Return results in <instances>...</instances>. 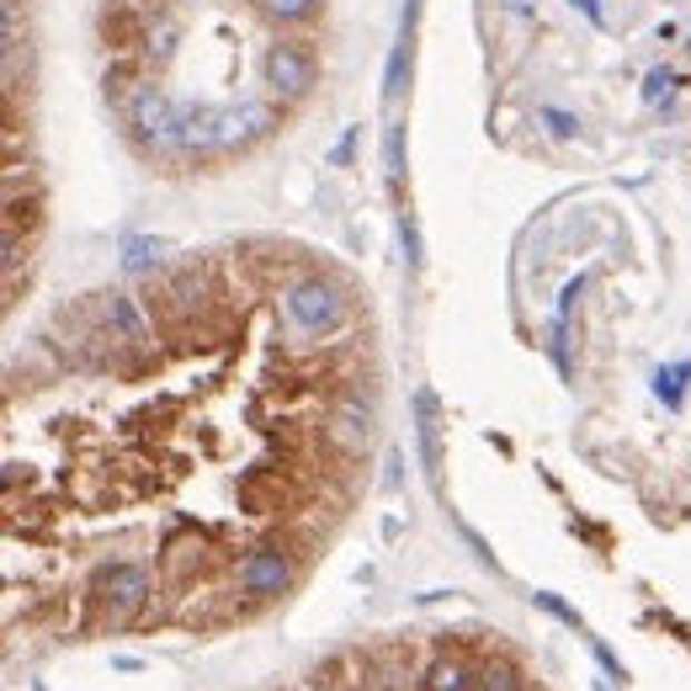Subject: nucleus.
I'll use <instances>...</instances> for the list:
<instances>
[{"label": "nucleus", "instance_id": "6ab92c4d", "mask_svg": "<svg viewBox=\"0 0 691 691\" xmlns=\"http://www.w3.org/2000/svg\"><path fill=\"white\" fill-rule=\"evenodd\" d=\"M537 606H543L549 618H559V622H564V628H574V633H580V612H574L570 601H559V596H553V591H537Z\"/></svg>", "mask_w": 691, "mask_h": 691}, {"label": "nucleus", "instance_id": "9b49d317", "mask_svg": "<svg viewBox=\"0 0 691 691\" xmlns=\"http://www.w3.org/2000/svg\"><path fill=\"white\" fill-rule=\"evenodd\" d=\"M478 691H532V681L522 675L516 660L495 654V660H484V665H478Z\"/></svg>", "mask_w": 691, "mask_h": 691}, {"label": "nucleus", "instance_id": "b1692460", "mask_svg": "<svg viewBox=\"0 0 691 691\" xmlns=\"http://www.w3.org/2000/svg\"><path fill=\"white\" fill-rule=\"evenodd\" d=\"M574 11H585L596 27H606V17H601V0H574Z\"/></svg>", "mask_w": 691, "mask_h": 691}, {"label": "nucleus", "instance_id": "0eeeda50", "mask_svg": "<svg viewBox=\"0 0 691 691\" xmlns=\"http://www.w3.org/2000/svg\"><path fill=\"white\" fill-rule=\"evenodd\" d=\"M101 314H107L112 340H122L128 352H149V319H144L134 293H101Z\"/></svg>", "mask_w": 691, "mask_h": 691}, {"label": "nucleus", "instance_id": "4be33fe9", "mask_svg": "<svg viewBox=\"0 0 691 691\" xmlns=\"http://www.w3.org/2000/svg\"><path fill=\"white\" fill-rule=\"evenodd\" d=\"M362 691H405V687H399V675H394V670H373V675L362 681Z\"/></svg>", "mask_w": 691, "mask_h": 691}, {"label": "nucleus", "instance_id": "7ed1b4c3", "mask_svg": "<svg viewBox=\"0 0 691 691\" xmlns=\"http://www.w3.org/2000/svg\"><path fill=\"white\" fill-rule=\"evenodd\" d=\"M283 309L293 319V330L304 335H330L340 319H346V298H340V287L325 283V277H304V283H293L283 293Z\"/></svg>", "mask_w": 691, "mask_h": 691}, {"label": "nucleus", "instance_id": "dca6fc26", "mask_svg": "<svg viewBox=\"0 0 691 691\" xmlns=\"http://www.w3.org/2000/svg\"><path fill=\"white\" fill-rule=\"evenodd\" d=\"M537 122L549 128L553 139H574V134H580V118H574V112H559V107H537Z\"/></svg>", "mask_w": 691, "mask_h": 691}, {"label": "nucleus", "instance_id": "f8f14e48", "mask_svg": "<svg viewBox=\"0 0 691 691\" xmlns=\"http://www.w3.org/2000/svg\"><path fill=\"white\" fill-rule=\"evenodd\" d=\"M687 383H691V357L660 367V373H654V394L665 399V409H681L687 405Z\"/></svg>", "mask_w": 691, "mask_h": 691}, {"label": "nucleus", "instance_id": "9d476101", "mask_svg": "<svg viewBox=\"0 0 691 691\" xmlns=\"http://www.w3.org/2000/svg\"><path fill=\"white\" fill-rule=\"evenodd\" d=\"M478 687V670H468V660L457 654H436L421 675V691H474Z\"/></svg>", "mask_w": 691, "mask_h": 691}, {"label": "nucleus", "instance_id": "5701e85b", "mask_svg": "<svg viewBox=\"0 0 691 691\" xmlns=\"http://www.w3.org/2000/svg\"><path fill=\"white\" fill-rule=\"evenodd\" d=\"M399 235H405V250H409V266H421V235H415V224H409V214L399 218Z\"/></svg>", "mask_w": 691, "mask_h": 691}, {"label": "nucleus", "instance_id": "ddd939ff", "mask_svg": "<svg viewBox=\"0 0 691 691\" xmlns=\"http://www.w3.org/2000/svg\"><path fill=\"white\" fill-rule=\"evenodd\" d=\"M409 48L415 43H409V32H405V38L394 43V53H388V75H383V101H388V107H394L409 86Z\"/></svg>", "mask_w": 691, "mask_h": 691}, {"label": "nucleus", "instance_id": "aec40b11", "mask_svg": "<svg viewBox=\"0 0 691 691\" xmlns=\"http://www.w3.org/2000/svg\"><path fill=\"white\" fill-rule=\"evenodd\" d=\"M388 181L394 187L405 181V134L399 128H388Z\"/></svg>", "mask_w": 691, "mask_h": 691}, {"label": "nucleus", "instance_id": "20e7f679", "mask_svg": "<svg viewBox=\"0 0 691 691\" xmlns=\"http://www.w3.org/2000/svg\"><path fill=\"white\" fill-rule=\"evenodd\" d=\"M235 585H239V596L256 601V606L283 601L287 591H293V559H287V549L283 543H256V549L239 559Z\"/></svg>", "mask_w": 691, "mask_h": 691}, {"label": "nucleus", "instance_id": "2eb2a0df", "mask_svg": "<svg viewBox=\"0 0 691 691\" xmlns=\"http://www.w3.org/2000/svg\"><path fill=\"white\" fill-rule=\"evenodd\" d=\"M314 11H319V0H266V17H277V22H309Z\"/></svg>", "mask_w": 691, "mask_h": 691}, {"label": "nucleus", "instance_id": "f03ea898", "mask_svg": "<svg viewBox=\"0 0 691 691\" xmlns=\"http://www.w3.org/2000/svg\"><path fill=\"white\" fill-rule=\"evenodd\" d=\"M149 591H155V580H149L144 564H101L91 585V596L107 622H134L149 606Z\"/></svg>", "mask_w": 691, "mask_h": 691}, {"label": "nucleus", "instance_id": "4468645a", "mask_svg": "<svg viewBox=\"0 0 691 691\" xmlns=\"http://www.w3.org/2000/svg\"><path fill=\"white\" fill-rule=\"evenodd\" d=\"M160 266V239H149V235H128L122 239V272H155Z\"/></svg>", "mask_w": 691, "mask_h": 691}, {"label": "nucleus", "instance_id": "6e6552de", "mask_svg": "<svg viewBox=\"0 0 691 691\" xmlns=\"http://www.w3.org/2000/svg\"><path fill=\"white\" fill-rule=\"evenodd\" d=\"M330 436L335 447H346V453H362L367 447V436H373V405L362 399V394H346L330 415Z\"/></svg>", "mask_w": 691, "mask_h": 691}, {"label": "nucleus", "instance_id": "412c9836", "mask_svg": "<svg viewBox=\"0 0 691 691\" xmlns=\"http://www.w3.org/2000/svg\"><path fill=\"white\" fill-rule=\"evenodd\" d=\"M591 654H596V660H601V670H606L612 681H628V675H622V660H618V654H612V649H606V644H601V639H591Z\"/></svg>", "mask_w": 691, "mask_h": 691}, {"label": "nucleus", "instance_id": "423d86ee", "mask_svg": "<svg viewBox=\"0 0 691 691\" xmlns=\"http://www.w3.org/2000/svg\"><path fill=\"white\" fill-rule=\"evenodd\" d=\"M176 155H224V107L187 101L176 122Z\"/></svg>", "mask_w": 691, "mask_h": 691}, {"label": "nucleus", "instance_id": "f3484780", "mask_svg": "<svg viewBox=\"0 0 691 691\" xmlns=\"http://www.w3.org/2000/svg\"><path fill=\"white\" fill-rule=\"evenodd\" d=\"M245 107V128H250V139H266L272 128H277V112L266 107V101H239Z\"/></svg>", "mask_w": 691, "mask_h": 691}, {"label": "nucleus", "instance_id": "393cba45", "mask_svg": "<svg viewBox=\"0 0 691 691\" xmlns=\"http://www.w3.org/2000/svg\"><path fill=\"white\" fill-rule=\"evenodd\" d=\"M516 6H526V0H516Z\"/></svg>", "mask_w": 691, "mask_h": 691}, {"label": "nucleus", "instance_id": "a211bd4d", "mask_svg": "<svg viewBox=\"0 0 691 691\" xmlns=\"http://www.w3.org/2000/svg\"><path fill=\"white\" fill-rule=\"evenodd\" d=\"M670 91H675V75H670V70H649L644 75V101H649V107L670 101Z\"/></svg>", "mask_w": 691, "mask_h": 691}, {"label": "nucleus", "instance_id": "f257e3e1", "mask_svg": "<svg viewBox=\"0 0 691 691\" xmlns=\"http://www.w3.org/2000/svg\"><path fill=\"white\" fill-rule=\"evenodd\" d=\"M107 96H112L118 118L128 122V134H134L144 149L176 155V122H181V107H176L155 80H139L134 70H112L107 75Z\"/></svg>", "mask_w": 691, "mask_h": 691}, {"label": "nucleus", "instance_id": "39448f33", "mask_svg": "<svg viewBox=\"0 0 691 691\" xmlns=\"http://www.w3.org/2000/svg\"><path fill=\"white\" fill-rule=\"evenodd\" d=\"M314 75H319V65H314V48L304 43V38H277V43H266L261 80H266V91L272 96L298 101V96H309Z\"/></svg>", "mask_w": 691, "mask_h": 691}, {"label": "nucleus", "instance_id": "1a4fd4ad", "mask_svg": "<svg viewBox=\"0 0 691 691\" xmlns=\"http://www.w3.org/2000/svg\"><path fill=\"white\" fill-rule=\"evenodd\" d=\"M415 415H421V463H426V478L442 484V426H436V394L431 388L415 394Z\"/></svg>", "mask_w": 691, "mask_h": 691}]
</instances>
